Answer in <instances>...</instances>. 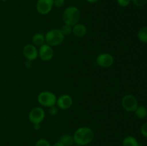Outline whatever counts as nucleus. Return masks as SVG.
I'll return each mask as SVG.
<instances>
[{"label":"nucleus","mask_w":147,"mask_h":146,"mask_svg":"<svg viewBox=\"0 0 147 146\" xmlns=\"http://www.w3.org/2000/svg\"><path fill=\"white\" fill-rule=\"evenodd\" d=\"M74 143L77 145L86 146L90 144L94 138V132L88 127H80L73 134Z\"/></svg>","instance_id":"nucleus-1"},{"label":"nucleus","mask_w":147,"mask_h":146,"mask_svg":"<svg viewBox=\"0 0 147 146\" xmlns=\"http://www.w3.org/2000/svg\"><path fill=\"white\" fill-rule=\"evenodd\" d=\"M62 18L65 24L73 27L75 24L79 23L80 19V10L76 7L70 6L64 10Z\"/></svg>","instance_id":"nucleus-2"},{"label":"nucleus","mask_w":147,"mask_h":146,"mask_svg":"<svg viewBox=\"0 0 147 146\" xmlns=\"http://www.w3.org/2000/svg\"><path fill=\"white\" fill-rule=\"evenodd\" d=\"M45 43L51 47H56L62 44L65 40V36L60 29H52L45 34Z\"/></svg>","instance_id":"nucleus-3"},{"label":"nucleus","mask_w":147,"mask_h":146,"mask_svg":"<svg viewBox=\"0 0 147 146\" xmlns=\"http://www.w3.org/2000/svg\"><path fill=\"white\" fill-rule=\"evenodd\" d=\"M37 101L40 105L43 107H50L51 106L55 105L57 97L55 94L52 92L43 91L38 94Z\"/></svg>","instance_id":"nucleus-4"},{"label":"nucleus","mask_w":147,"mask_h":146,"mask_svg":"<svg viewBox=\"0 0 147 146\" xmlns=\"http://www.w3.org/2000/svg\"><path fill=\"white\" fill-rule=\"evenodd\" d=\"M121 104L123 108L126 111L130 112V113L134 112L138 107V106H139L137 99L132 94H126V95H125L122 98Z\"/></svg>","instance_id":"nucleus-5"},{"label":"nucleus","mask_w":147,"mask_h":146,"mask_svg":"<svg viewBox=\"0 0 147 146\" xmlns=\"http://www.w3.org/2000/svg\"><path fill=\"white\" fill-rule=\"evenodd\" d=\"M29 120L32 124H40L45 117V113L43 108L35 107L29 113Z\"/></svg>","instance_id":"nucleus-6"},{"label":"nucleus","mask_w":147,"mask_h":146,"mask_svg":"<svg viewBox=\"0 0 147 146\" xmlns=\"http://www.w3.org/2000/svg\"><path fill=\"white\" fill-rule=\"evenodd\" d=\"M96 64L102 68H109L111 67L114 62L113 55L109 53H101L96 57Z\"/></svg>","instance_id":"nucleus-7"},{"label":"nucleus","mask_w":147,"mask_h":146,"mask_svg":"<svg viewBox=\"0 0 147 146\" xmlns=\"http://www.w3.org/2000/svg\"><path fill=\"white\" fill-rule=\"evenodd\" d=\"M53 6V0H37L36 9L39 14L46 15L51 11Z\"/></svg>","instance_id":"nucleus-8"},{"label":"nucleus","mask_w":147,"mask_h":146,"mask_svg":"<svg viewBox=\"0 0 147 146\" xmlns=\"http://www.w3.org/2000/svg\"><path fill=\"white\" fill-rule=\"evenodd\" d=\"M54 56V51L53 47L48 45L45 43L41 47H40L38 50V57L44 62H48L53 59Z\"/></svg>","instance_id":"nucleus-9"},{"label":"nucleus","mask_w":147,"mask_h":146,"mask_svg":"<svg viewBox=\"0 0 147 146\" xmlns=\"http://www.w3.org/2000/svg\"><path fill=\"white\" fill-rule=\"evenodd\" d=\"M22 53L26 60L32 62L38 57V50L32 44H26L23 48Z\"/></svg>","instance_id":"nucleus-10"},{"label":"nucleus","mask_w":147,"mask_h":146,"mask_svg":"<svg viewBox=\"0 0 147 146\" xmlns=\"http://www.w3.org/2000/svg\"><path fill=\"white\" fill-rule=\"evenodd\" d=\"M73 101L72 97L67 94L60 95L58 98H57L56 101L57 107L63 110H68L69 108H70L73 105Z\"/></svg>","instance_id":"nucleus-11"},{"label":"nucleus","mask_w":147,"mask_h":146,"mask_svg":"<svg viewBox=\"0 0 147 146\" xmlns=\"http://www.w3.org/2000/svg\"><path fill=\"white\" fill-rule=\"evenodd\" d=\"M87 27L83 24L78 23L73 26V33L76 37H83L87 34Z\"/></svg>","instance_id":"nucleus-12"},{"label":"nucleus","mask_w":147,"mask_h":146,"mask_svg":"<svg viewBox=\"0 0 147 146\" xmlns=\"http://www.w3.org/2000/svg\"><path fill=\"white\" fill-rule=\"evenodd\" d=\"M32 44L35 47H41L44 44H45V34L42 33H36L32 37Z\"/></svg>","instance_id":"nucleus-13"},{"label":"nucleus","mask_w":147,"mask_h":146,"mask_svg":"<svg viewBox=\"0 0 147 146\" xmlns=\"http://www.w3.org/2000/svg\"><path fill=\"white\" fill-rule=\"evenodd\" d=\"M123 146H139L138 140L133 136H127L122 142Z\"/></svg>","instance_id":"nucleus-14"},{"label":"nucleus","mask_w":147,"mask_h":146,"mask_svg":"<svg viewBox=\"0 0 147 146\" xmlns=\"http://www.w3.org/2000/svg\"><path fill=\"white\" fill-rule=\"evenodd\" d=\"M59 141L61 142L65 146H72L74 143L73 137L69 134H64L60 137Z\"/></svg>","instance_id":"nucleus-15"},{"label":"nucleus","mask_w":147,"mask_h":146,"mask_svg":"<svg viewBox=\"0 0 147 146\" xmlns=\"http://www.w3.org/2000/svg\"><path fill=\"white\" fill-rule=\"evenodd\" d=\"M135 115L139 119H143L147 116V109L144 106H138L134 111Z\"/></svg>","instance_id":"nucleus-16"},{"label":"nucleus","mask_w":147,"mask_h":146,"mask_svg":"<svg viewBox=\"0 0 147 146\" xmlns=\"http://www.w3.org/2000/svg\"><path fill=\"white\" fill-rule=\"evenodd\" d=\"M138 39L142 42L147 43V27H142L139 30L137 34Z\"/></svg>","instance_id":"nucleus-17"},{"label":"nucleus","mask_w":147,"mask_h":146,"mask_svg":"<svg viewBox=\"0 0 147 146\" xmlns=\"http://www.w3.org/2000/svg\"><path fill=\"white\" fill-rule=\"evenodd\" d=\"M60 29L65 37L67 35H70V34H71L73 33V27L70 25H68V24H64L62 26V27Z\"/></svg>","instance_id":"nucleus-18"},{"label":"nucleus","mask_w":147,"mask_h":146,"mask_svg":"<svg viewBox=\"0 0 147 146\" xmlns=\"http://www.w3.org/2000/svg\"><path fill=\"white\" fill-rule=\"evenodd\" d=\"M35 146H52V145L46 139L41 138L36 142Z\"/></svg>","instance_id":"nucleus-19"},{"label":"nucleus","mask_w":147,"mask_h":146,"mask_svg":"<svg viewBox=\"0 0 147 146\" xmlns=\"http://www.w3.org/2000/svg\"><path fill=\"white\" fill-rule=\"evenodd\" d=\"M131 2V0H117L118 4L122 7H128Z\"/></svg>","instance_id":"nucleus-20"},{"label":"nucleus","mask_w":147,"mask_h":146,"mask_svg":"<svg viewBox=\"0 0 147 146\" xmlns=\"http://www.w3.org/2000/svg\"><path fill=\"white\" fill-rule=\"evenodd\" d=\"M65 0H53V5L57 8L63 7L65 5Z\"/></svg>","instance_id":"nucleus-21"},{"label":"nucleus","mask_w":147,"mask_h":146,"mask_svg":"<svg viewBox=\"0 0 147 146\" xmlns=\"http://www.w3.org/2000/svg\"><path fill=\"white\" fill-rule=\"evenodd\" d=\"M48 112L51 115H55L58 113V107H55V105L51 106V107H48Z\"/></svg>","instance_id":"nucleus-22"},{"label":"nucleus","mask_w":147,"mask_h":146,"mask_svg":"<svg viewBox=\"0 0 147 146\" xmlns=\"http://www.w3.org/2000/svg\"><path fill=\"white\" fill-rule=\"evenodd\" d=\"M131 1L137 7H142L146 4L147 0H131Z\"/></svg>","instance_id":"nucleus-23"},{"label":"nucleus","mask_w":147,"mask_h":146,"mask_svg":"<svg viewBox=\"0 0 147 146\" xmlns=\"http://www.w3.org/2000/svg\"><path fill=\"white\" fill-rule=\"evenodd\" d=\"M141 133L142 134V135L147 137V123H144V124L142 126V128H141Z\"/></svg>","instance_id":"nucleus-24"},{"label":"nucleus","mask_w":147,"mask_h":146,"mask_svg":"<svg viewBox=\"0 0 147 146\" xmlns=\"http://www.w3.org/2000/svg\"><path fill=\"white\" fill-rule=\"evenodd\" d=\"M32 61H30V60H27L25 62V63H24V65H25L26 68H30L32 67Z\"/></svg>","instance_id":"nucleus-25"},{"label":"nucleus","mask_w":147,"mask_h":146,"mask_svg":"<svg viewBox=\"0 0 147 146\" xmlns=\"http://www.w3.org/2000/svg\"><path fill=\"white\" fill-rule=\"evenodd\" d=\"M33 128L35 130H39L41 128V125L40 124H33Z\"/></svg>","instance_id":"nucleus-26"},{"label":"nucleus","mask_w":147,"mask_h":146,"mask_svg":"<svg viewBox=\"0 0 147 146\" xmlns=\"http://www.w3.org/2000/svg\"><path fill=\"white\" fill-rule=\"evenodd\" d=\"M52 146H65V145L61 143V142L57 141V142H56L55 143H54V144H53Z\"/></svg>","instance_id":"nucleus-27"},{"label":"nucleus","mask_w":147,"mask_h":146,"mask_svg":"<svg viewBox=\"0 0 147 146\" xmlns=\"http://www.w3.org/2000/svg\"><path fill=\"white\" fill-rule=\"evenodd\" d=\"M98 0H86V1H88V3H90V4H94V3H96Z\"/></svg>","instance_id":"nucleus-28"},{"label":"nucleus","mask_w":147,"mask_h":146,"mask_svg":"<svg viewBox=\"0 0 147 146\" xmlns=\"http://www.w3.org/2000/svg\"><path fill=\"white\" fill-rule=\"evenodd\" d=\"M1 1H8V0H1Z\"/></svg>","instance_id":"nucleus-29"},{"label":"nucleus","mask_w":147,"mask_h":146,"mask_svg":"<svg viewBox=\"0 0 147 146\" xmlns=\"http://www.w3.org/2000/svg\"><path fill=\"white\" fill-rule=\"evenodd\" d=\"M75 146H80V145H75Z\"/></svg>","instance_id":"nucleus-30"}]
</instances>
